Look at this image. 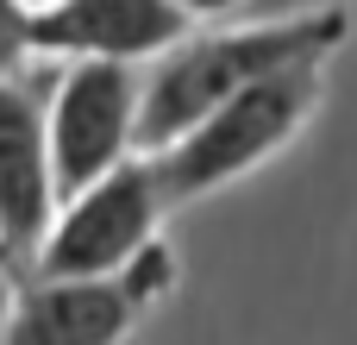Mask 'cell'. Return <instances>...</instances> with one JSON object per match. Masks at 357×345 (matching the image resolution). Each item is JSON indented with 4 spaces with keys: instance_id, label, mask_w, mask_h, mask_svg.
Returning <instances> with one entry per match:
<instances>
[{
    "instance_id": "obj_11",
    "label": "cell",
    "mask_w": 357,
    "mask_h": 345,
    "mask_svg": "<svg viewBox=\"0 0 357 345\" xmlns=\"http://www.w3.org/2000/svg\"><path fill=\"white\" fill-rule=\"evenodd\" d=\"M188 19H226V13H245V0H176Z\"/></svg>"
},
{
    "instance_id": "obj_6",
    "label": "cell",
    "mask_w": 357,
    "mask_h": 345,
    "mask_svg": "<svg viewBox=\"0 0 357 345\" xmlns=\"http://www.w3.org/2000/svg\"><path fill=\"white\" fill-rule=\"evenodd\" d=\"M188 13L176 0H50L31 13V50L38 57H119L144 63L163 57L176 38H188Z\"/></svg>"
},
{
    "instance_id": "obj_10",
    "label": "cell",
    "mask_w": 357,
    "mask_h": 345,
    "mask_svg": "<svg viewBox=\"0 0 357 345\" xmlns=\"http://www.w3.org/2000/svg\"><path fill=\"white\" fill-rule=\"evenodd\" d=\"M339 0H245V19H289V13H320Z\"/></svg>"
},
{
    "instance_id": "obj_12",
    "label": "cell",
    "mask_w": 357,
    "mask_h": 345,
    "mask_svg": "<svg viewBox=\"0 0 357 345\" xmlns=\"http://www.w3.org/2000/svg\"><path fill=\"white\" fill-rule=\"evenodd\" d=\"M6 308H13V264H6V251H0V321H6Z\"/></svg>"
},
{
    "instance_id": "obj_7",
    "label": "cell",
    "mask_w": 357,
    "mask_h": 345,
    "mask_svg": "<svg viewBox=\"0 0 357 345\" xmlns=\"http://www.w3.org/2000/svg\"><path fill=\"white\" fill-rule=\"evenodd\" d=\"M138 314L144 308L126 295L119 277H31L13 295L0 333L25 345H107L126 339Z\"/></svg>"
},
{
    "instance_id": "obj_9",
    "label": "cell",
    "mask_w": 357,
    "mask_h": 345,
    "mask_svg": "<svg viewBox=\"0 0 357 345\" xmlns=\"http://www.w3.org/2000/svg\"><path fill=\"white\" fill-rule=\"evenodd\" d=\"M31 6L25 0H0V75H19L31 63Z\"/></svg>"
},
{
    "instance_id": "obj_2",
    "label": "cell",
    "mask_w": 357,
    "mask_h": 345,
    "mask_svg": "<svg viewBox=\"0 0 357 345\" xmlns=\"http://www.w3.org/2000/svg\"><path fill=\"white\" fill-rule=\"evenodd\" d=\"M320 63L326 57H295V63L264 69L257 82L232 88L220 107H207L182 138H169L163 151H151V170L163 182V201L213 195L232 176H245L264 157H276L301 132V119L320 107V88H326L320 82Z\"/></svg>"
},
{
    "instance_id": "obj_3",
    "label": "cell",
    "mask_w": 357,
    "mask_h": 345,
    "mask_svg": "<svg viewBox=\"0 0 357 345\" xmlns=\"http://www.w3.org/2000/svg\"><path fill=\"white\" fill-rule=\"evenodd\" d=\"M138 101L144 75L119 57H69V69L44 94V132H50V170L56 201L107 176L138 151Z\"/></svg>"
},
{
    "instance_id": "obj_5",
    "label": "cell",
    "mask_w": 357,
    "mask_h": 345,
    "mask_svg": "<svg viewBox=\"0 0 357 345\" xmlns=\"http://www.w3.org/2000/svg\"><path fill=\"white\" fill-rule=\"evenodd\" d=\"M44 94L25 75H0V251L13 270H31L50 214H56V170L44 132Z\"/></svg>"
},
{
    "instance_id": "obj_4",
    "label": "cell",
    "mask_w": 357,
    "mask_h": 345,
    "mask_svg": "<svg viewBox=\"0 0 357 345\" xmlns=\"http://www.w3.org/2000/svg\"><path fill=\"white\" fill-rule=\"evenodd\" d=\"M163 207L169 201L151 170V151L113 163L107 176H94L88 189L56 201L50 233L31 258V277H113L144 239H157Z\"/></svg>"
},
{
    "instance_id": "obj_13",
    "label": "cell",
    "mask_w": 357,
    "mask_h": 345,
    "mask_svg": "<svg viewBox=\"0 0 357 345\" xmlns=\"http://www.w3.org/2000/svg\"><path fill=\"white\" fill-rule=\"evenodd\" d=\"M25 6H31V13H38V6H50V0H25Z\"/></svg>"
},
{
    "instance_id": "obj_8",
    "label": "cell",
    "mask_w": 357,
    "mask_h": 345,
    "mask_svg": "<svg viewBox=\"0 0 357 345\" xmlns=\"http://www.w3.org/2000/svg\"><path fill=\"white\" fill-rule=\"evenodd\" d=\"M113 277L126 283V295H132L138 308H151V302L176 283V258H169V245H163V239H144V245H138V251H132Z\"/></svg>"
},
{
    "instance_id": "obj_1",
    "label": "cell",
    "mask_w": 357,
    "mask_h": 345,
    "mask_svg": "<svg viewBox=\"0 0 357 345\" xmlns=\"http://www.w3.org/2000/svg\"><path fill=\"white\" fill-rule=\"evenodd\" d=\"M351 19L345 6H320V13H289V19H245L207 38H176L157 69L144 75V101H138V151H163L169 138H182L207 107H220L232 88L257 82L276 63L295 57H333L345 44Z\"/></svg>"
}]
</instances>
